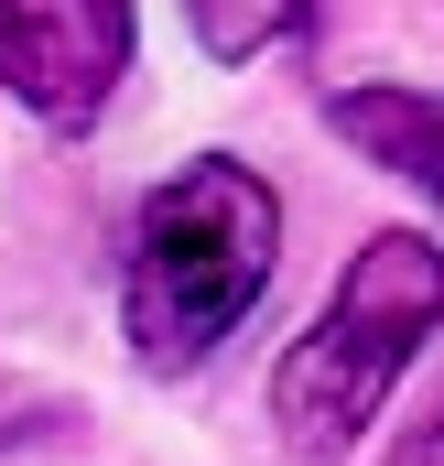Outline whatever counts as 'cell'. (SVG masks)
<instances>
[{
  "mask_svg": "<svg viewBox=\"0 0 444 466\" xmlns=\"http://www.w3.org/2000/svg\"><path fill=\"white\" fill-rule=\"evenodd\" d=\"M271 260H282V196L249 163L207 152V163L163 174L130 228V271H119L130 358L163 380L217 358V337H238V315L271 293Z\"/></svg>",
  "mask_w": 444,
  "mask_h": 466,
  "instance_id": "cell-1",
  "label": "cell"
},
{
  "mask_svg": "<svg viewBox=\"0 0 444 466\" xmlns=\"http://www.w3.org/2000/svg\"><path fill=\"white\" fill-rule=\"evenodd\" d=\"M390 466H444V412H434V423H412V434H401V456H390Z\"/></svg>",
  "mask_w": 444,
  "mask_h": 466,
  "instance_id": "cell-6",
  "label": "cell"
},
{
  "mask_svg": "<svg viewBox=\"0 0 444 466\" xmlns=\"http://www.w3.org/2000/svg\"><path fill=\"white\" fill-rule=\"evenodd\" d=\"M326 0H185V22H196V44L217 55V66H249V55H271L282 33H304Z\"/></svg>",
  "mask_w": 444,
  "mask_h": 466,
  "instance_id": "cell-5",
  "label": "cell"
},
{
  "mask_svg": "<svg viewBox=\"0 0 444 466\" xmlns=\"http://www.w3.org/2000/svg\"><path fill=\"white\" fill-rule=\"evenodd\" d=\"M326 119L401 185H423V207H444V98L434 87H347L326 98Z\"/></svg>",
  "mask_w": 444,
  "mask_h": 466,
  "instance_id": "cell-4",
  "label": "cell"
},
{
  "mask_svg": "<svg viewBox=\"0 0 444 466\" xmlns=\"http://www.w3.org/2000/svg\"><path fill=\"white\" fill-rule=\"evenodd\" d=\"M444 326V249L423 228H379L358 260H347V282L326 293V315L282 348L271 369V423H282V445L293 456H347L368 423H379V401L401 390V369L423 358V337Z\"/></svg>",
  "mask_w": 444,
  "mask_h": 466,
  "instance_id": "cell-2",
  "label": "cell"
},
{
  "mask_svg": "<svg viewBox=\"0 0 444 466\" xmlns=\"http://www.w3.org/2000/svg\"><path fill=\"white\" fill-rule=\"evenodd\" d=\"M130 76V0H0V98L87 130Z\"/></svg>",
  "mask_w": 444,
  "mask_h": 466,
  "instance_id": "cell-3",
  "label": "cell"
}]
</instances>
